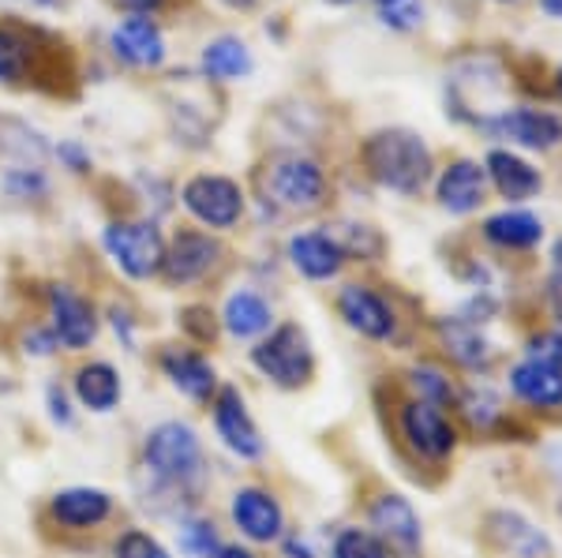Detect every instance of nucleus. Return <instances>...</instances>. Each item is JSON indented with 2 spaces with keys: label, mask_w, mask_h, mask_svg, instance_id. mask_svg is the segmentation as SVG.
<instances>
[{
  "label": "nucleus",
  "mask_w": 562,
  "mask_h": 558,
  "mask_svg": "<svg viewBox=\"0 0 562 558\" xmlns=\"http://www.w3.org/2000/svg\"><path fill=\"white\" fill-rule=\"evenodd\" d=\"M57 158H60V166L65 169H71V173H90V166H94V158H90V150L83 147L79 139H65L57 147Z\"/></svg>",
  "instance_id": "obj_44"
},
{
  "label": "nucleus",
  "mask_w": 562,
  "mask_h": 558,
  "mask_svg": "<svg viewBox=\"0 0 562 558\" xmlns=\"http://www.w3.org/2000/svg\"><path fill=\"white\" fill-rule=\"evenodd\" d=\"M338 315L349 330H357L368 341H394L397 334V311L371 285H346L338 293Z\"/></svg>",
  "instance_id": "obj_15"
},
{
  "label": "nucleus",
  "mask_w": 562,
  "mask_h": 558,
  "mask_svg": "<svg viewBox=\"0 0 562 558\" xmlns=\"http://www.w3.org/2000/svg\"><path fill=\"white\" fill-rule=\"evenodd\" d=\"M555 90H559V94H562V68H559V76H555Z\"/></svg>",
  "instance_id": "obj_51"
},
{
  "label": "nucleus",
  "mask_w": 562,
  "mask_h": 558,
  "mask_svg": "<svg viewBox=\"0 0 562 558\" xmlns=\"http://www.w3.org/2000/svg\"><path fill=\"white\" fill-rule=\"evenodd\" d=\"M180 327H184V334L199 341V345H211L217 338V319L206 304H192V308L180 311Z\"/></svg>",
  "instance_id": "obj_38"
},
{
  "label": "nucleus",
  "mask_w": 562,
  "mask_h": 558,
  "mask_svg": "<svg viewBox=\"0 0 562 558\" xmlns=\"http://www.w3.org/2000/svg\"><path fill=\"white\" fill-rule=\"evenodd\" d=\"M281 555L285 558H315V551H312V544H307L304 536H281Z\"/></svg>",
  "instance_id": "obj_45"
},
{
  "label": "nucleus",
  "mask_w": 562,
  "mask_h": 558,
  "mask_svg": "<svg viewBox=\"0 0 562 558\" xmlns=\"http://www.w3.org/2000/svg\"><path fill=\"white\" fill-rule=\"evenodd\" d=\"M222 327H225V334L237 341H256L274 330V311H270V304L262 300L259 293L240 289V293H229V300H225Z\"/></svg>",
  "instance_id": "obj_25"
},
{
  "label": "nucleus",
  "mask_w": 562,
  "mask_h": 558,
  "mask_svg": "<svg viewBox=\"0 0 562 558\" xmlns=\"http://www.w3.org/2000/svg\"><path fill=\"white\" fill-rule=\"evenodd\" d=\"M548 304L555 315L559 330H562V240L551 248V270H548Z\"/></svg>",
  "instance_id": "obj_43"
},
{
  "label": "nucleus",
  "mask_w": 562,
  "mask_h": 558,
  "mask_svg": "<svg viewBox=\"0 0 562 558\" xmlns=\"http://www.w3.org/2000/svg\"><path fill=\"white\" fill-rule=\"evenodd\" d=\"M45 412H49V420L60 431L76 428V398H71V390L65 383L53 379L49 386H45Z\"/></svg>",
  "instance_id": "obj_37"
},
{
  "label": "nucleus",
  "mask_w": 562,
  "mask_h": 558,
  "mask_svg": "<svg viewBox=\"0 0 562 558\" xmlns=\"http://www.w3.org/2000/svg\"><path fill=\"white\" fill-rule=\"evenodd\" d=\"M102 248L121 266V274H128L132 282H150V277L161 274V263H166V237H161L158 221L105 225Z\"/></svg>",
  "instance_id": "obj_4"
},
{
  "label": "nucleus",
  "mask_w": 562,
  "mask_h": 558,
  "mask_svg": "<svg viewBox=\"0 0 562 558\" xmlns=\"http://www.w3.org/2000/svg\"><path fill=\"white\" fill-rule=\"evenodd\" d=\"M484 195H487V173L480 161H469V158L450 161V166L439 173V184H435V200H439L442 210H450V214L480 210Z\"/></svg>",
  "instance_id": "obj_20"
},
{
  "label": "nucleus",
  "mask_w": 562,
  "mask_h": 558,
  "mask_svg": "<svg viewBox=\"0 0 562 558\" xmlns=\"http://www.w3.org/2000/svg\"><path fill=\"white\" fill-rule=\"evenodd\" d=\"M116 8H124V12H132V15H150V12H158L166 0H113Z\"/></svg>",
  "instance_id": "obj_46"
},
{
  "label": "nucleus",
  "mask_w": 562,
  "mask_h": 558,
  "mask_svg": "<svg viewBox=\"0 0 562 558\" xmlns=\"http://www.w3.org/2000/svg\"><path fill=\"white\" fill-rule=\"evenodd\" d=\"M334 240L341 244V251H346V259H379L383 255V237H379L371 225H357V221H341L334 225L330 232Z\"/></svg>",
  "instance_id": "obj_33"
},
{
  "label": "nucleus",
  "mask_w": 562,
  "mask_h": 558,
  "mask_svg": "<svg viewBox=\"0 0 562 558\" xmlns=\"http://www.w3.org/2000/svg\"><path fill=\"white\" fill-rule=\"evenodd\" d=\"M38 68V45L20 26H0V83H26Z\"/></svg>",
  "instance_id": "obj_28"
},
{
  "label": "nucleus",
  "mask_w": 562,
  "mask_h": 558,
  "mask_svg": "<svg viewBox=\"0 0 562 558\" xmlns=\"http://www.w3.org/2000/svg\"><path fill=\"white\" fill-rule=\"evenodd\" d=\"M113 514H116V499L105 488H90V483L60 488V491H53V499H49L53 525L68 528V533H90V528H102Z\"/></svg>",
  "instance_id": "obj_13"
},
{
  "label": "nucleus",
  "mask_w": 562,
  "mask_h": 558,
  "mask_svg": "<svg viewBox=\"0 0 562 558\" xmlns=\"http://www.w3.org/2000/svg\"><path fill=\"white\" fill-rule=\"evenodd\" d=\"M484 173L495 184V192L510 203H525L543 187V180L537 169L529 166L525 158H518L514 150H492L484 161Z\"/></svg>",
  "instance_id": "obj_24"
},
{
  "label": "nucleus",
  "mask_w": 562,
  "mask_h": 558,
  "mask_svg": "<svg viewBox=\"0 0 562 558\" xmlns=\"http://www.w3.org/2000/svg\"><path fill=\"white\" fill-rule=\"evenodd\" d=\"M368 525H371V533L386 544V551H394L397 558H420L424 525L405 494H397V491L375 494L368 506Z\"/></svg>",
  "instance_id": "obj_9"
},
{
  "label": "nucleus",
  "mask_w": 562,
  "mask_h": 558,
  "mask_svg": "<svg viewBox=\"0 0 562 558\" xmlns=\"http://www.w3.org/2000/svg\"><path fill=\"white\" fill-rule=\"evenodd\" d=\"M267 192L285 210H319L326 200V173L304 155H278L267 169Z\"/></svg>",
  "instance_id": "obj_6"
},
{
  "label": "nucleus",
  "mask_w": 562,
  "mask_h": 558,
  "mask_svg": "<svg viewBox=\"0 0 562 558\" xmlns=\"http://www.w3.org/2000/svg\"><path fill=\"white\" fill-rule=\"evenodd\" d=\"M454 409H458L461 424L473 431V435H498V431L510 428V417H506L498 394L484 383H473V386H465V390H458Z\"/></svg>",
  "instance_id": "obj_26"
},
{
  "label": "nucleus",
  "mask_w": 562,
  "mask_h": 558,
  "mask_svg": "<svg viewBox=\"0 0 562 558\" xmlns=\"http://www.w3.org/2000/svg\"><path fill=\"white\" fill-rule=\"evenodd\" d=\"M222 4H229V8H251L256 0H222Z\"/></svg>",
  "instance_id": "obj_49"
},
{
  "label": "nucleus",
  "mask_w": 562,
  "mask_h": 558,
  "mask_svg": "<svg viewBox=\"0 0 562 558\" xmlns=\"http://www.w3.org/2000/svg\"><path fill=\"white\" fill-rule=\"evenodd\" d=\"M143 465L161 483H192L203 476V439L184 420H161L143 439Z\"/></svg>",
  "instance_id": "obj_3"
},
{
  "label": "nucleus",
  "mask_w": 562,
  "mask_h": 558,
  "mask_svg": "<svg viewBox=\"0 0 562 558\" xmlns=\"http://www.w3.org/2000/svg\"><path fill=\"white\" fill-rule=\"evenodd\" d=\"M525 360H537V364L559 367L562 372V330H540V334H532L529 349H525Z\"/></svg>",
  "instance_id": "obj_40"
},
{
  "label": "nucleus",
  "mask_w": 562,
  "mask_h": 558,
  "mask_svg": "<svg viewBox=\"0 0 562 558\" xmlns=\"http://www.w3.org/2000/svg\"><path fill=\"white\" fill-rule=\"evenodd\" d=\"M222 255H225L222 240H214L211 232L184 229L173 237V244H166L161 277H166L169 289H184V285L203 282V277L222 263Z\"/></svg>",
  "instance_id": "obj_11"
},
{
  "label": "nucleus",
  "mask_w": 562,
  "mask_h": 558,
  "mask_svg": "<svg viewBox=\"0 0 562 558\" xmlns=\"http://www.w3.org/2000/svg\"><path fill=\"white\" fill-rule=\"evenodd\" d=\"M251 367L278 390H301L315 379V349L301 322H281L248 353Z\"/></svg>",
  "instance_id": "obj_2"
},
{
  "label": "nucleus",
  "mask_w": 562,
  "mask_h": 558,
  "mask_svg": "<svg viewBox=\"0 0 562 558\" xmlns=\"http://www.w3.org/2000/svg\"><path fill=\"white\" fill-rule=\"evenodd\" d=\"M20 349L31 360H49L60 353V341L53 334V327H31V330H23Z\"/></svg>",
  "instance_id": "obj_41"
},
{
  "label": "nucleus",
  "mask_w": 562,
  "mask_h": 558,
  "mask_svg": "<svg viewBox=\"0 0 562 558\" xmlns=\"http://www.w3.org/2000/svg\"><path fill=\"white\" fill-rule=\"evenodd\" d=\"M379 20L394 31H416L424 20V4L420 0H386V4H379Z\"/></svg>",
  "instance_id": "obj_39"
},
{
  "label": "nucleus",
  "mask_w": 562,
  "mask_h": 558,
  "mask_svg": "<svg viewBox=\"0 0 562 558\" xmlns=\"http://www.w3.org/2000/svg\"><path fill=\"white\" fill-rule=\"evenodd\" d=\"M113 558H173L169 547L158 536H150L147 528H124L113 544Z\"/></svg>",
  "instance_id": "obj_36"
},
{
  "label": "nucleus",
  "mask_w": 562,
  "mask_h": 558,
  "mask_svg": "<svg viewBox=\"0 0 562 558\" xmlns=\"http://www.w3.org/2000/svg\"><path fill=\"white\" fill-rule=\"evenodd\" d=\"M31 4H38V8H57L60 0H31Z\"/></svg>",
  "instance_id": "obj_50"
},
{
  "label": "nucleus",
  "mask_w": 562,
  "mask_h": 558,
  "mask_svg": "<svg viewBox=\"0 0 562 558\" xmlns=\"http://www.w3.org/2000/svg\"><path fill=\"white\" fill-rule=\"evenodd\" d=\"M109 327H113V334L121 338V345L135 353V315L128 304H109Z\"/></svg>",
  "instance_id": "obj_42"
},
{
  "label": "nucleus",
  "mask_w": 562,
  "mask_h": 558,
  "mask_svg": "<svg viewBox=\"0 0 562 558\" xmlns=\"http://www.w3.org/2000/svg\"><path fill=\"white\" fill-rule=\"evenodd\" d=\"M289 263L307 282H330L346 266V251H341V244L330 232H296L289 240Z\"/></svg>",
  "instance_id": "obj_21"
},
{
  "label": "nucleus",
  "mask_w": 562,
  "mask_h": 558,
  "mask_svg": "<svg viewBox=\"0 0 562 558\" xmlns=\"http://www.w3.org/2000/svg\"><path fill=\"white\" fill-rule=\"evenodd\" d=\"M330 558H390V551H386L383 539L371 533V528L346 525L338 536H334Z\"/></svg>",
  "instance_id": "obj_34"
},
{
  "label": "nucleus",
  "mask_w": 562,
  "mask_h": 558,
  "mask_svg": "<svg viewBox=\"0 0 562 558\" xmlns=\"http://www.w3.org/2000/svg\"><path fill=\"white\" fill-rule=\"evenodd\" d=\"M113 53L132 68H158L166 60V38L150 15H132L113 31Z\"/></svg>",
  "instance_id": "obj_23"
},
{
  "label": "nucleus",
  "mask_w": 562,
  "mask_h": 558,
  "mask_svg": "<svg viewBox=\"0 0 562 558\" xmlns=\"http://www.w3.org/2000/svg\"><path fill=\"white\" fill-rule=\"evenodd\" d=\"M49 327L57 334L60 349L68 353H83L98 341V330H102V319H98V308L87 300L83 293H76L71 285H49Z\"/></svg>",
  "instance_id": "obj_10"
},
{
  "label": "nucleus",
  "mask_w": 562,
  "mask_h": 558,
  "mask_svg": "<svg viewBox=\"0 0 562 558\" xmlns=\"http://www.w3.org/2000/svg\"><path fill=\"white\" fill-rule=\"evenodd\" d=\"M435 334H439V345L447 353L450 364H458L461 372H487L495 360L492 341L484 338V330L465 322L461 315H447V319H435Z\"/></svg>",
  "instance_id": "obj_18"
},
{
  "label": "nucleus",
  "mask_w": 562,
  "mask_h": 558,
  "mask_svg": "<svg viewBox=\"0 0 562 558\" xmlns=\"http://www.w3.org/2000/svg\"><path fill=\"white\" fill-rule=\"evenodd\" d=\"M211 412H214L217 439H222V446L229 449L233 457H240V462H259V457L267 454V439H262L256 417L248 412V401H244V394L233 383L217 386Z\"/></svg>",
  "instance_id": "obj_7"
},
{
  "label": "nucleus",
  "mask_w": 562,
  "mask_h": 558,
  "mask_svg": "<svg viewBox=\"0 0 562 558\" xmlns=\"http://www.w3.org/2000/svg\"><path fill=\"white\" fill-rule=\"evenodd\" d=\"M229 517L240 528V536L251 539V544H278L285 536V510H281L278 494L259 488V483L233 491Z\"/></svg>",
  "instance_id": "obj_12"
},
{
  "label": "nucleus",
  "mask_w": 562,
  "mask_h": 558,
  "mask_svg": "<svg viewBox=\"0 0 562 558\" xmlns=\"http://www.w3.org/2000/svg\"><path fill=\"white\" fill-rule=\"evenodd\" d=\"M214 558H259V555L244 544H222V551H217Z\"/></svg>",
  "instance_id": "obj_47"
},
{
  "label": "nucleus",
  "mask_w": 562,
  "mask_h": 558,
  "mask_svg": "<svg viewBox=\"0 0 562 558\" xmlns=\"http://www.w3.org/2000/svg\"><path fill=\"white\" fill-rule=\"evenodd\" d=\"M180 203L195 221H203L206 229H233L244 214V192L237 180L217 176V173H199L184 184Z\"/></svg>",
  "instance_id": "obj_8"
},
{
  "label": "nucleus",
  "mask_w": 562,
  "mask_h": 558,
  "mask_svg": "<svg viewBox=\"0 0 562 558\" xmlns=\"http://www.w3.org/2000/svg\"><path fill=\"white\" fill-rule=\"evenodd\" d=\"M158 367L169 379L173 390L184 394L195 405H211L217 394V367L211 364V356L199 353V349L184 345H166L158 353Z\"/></svg>",
  "instance_id": "obj_16"
},
{
  "label": "nucleus",
  "mask_w": 562,
  "mask_h": 558,
  "mask_svg": "<svg viewBox=\"0 0 562 558\" xmlns=\"http://www.w3.org/2000/svg\"><path fill=\"white\" fill-rule=\"evenodd\" d=\"M559 514H562V506H559Z\"/></svg>",
  "instance_id": "obj_54"
},
{
  "label": "nucleus",
  "mask_w": 562,
  "mask_h": 558,
  "mask_svg": "<svg viewBox=\"0 0 562 558\" xmlns=\"http://www.w3.org/2000/svg\"><path fill=\"white\" fill-rule=\"evenodd\" d=\"M476 128L492 132L495 139L518 143L525 150H551L555 143H562V121L543 110H503L495 116H484Z\"/></svg>",
  "instance_id": "obj_17"
},
{
  "label": "nucleus",
  "mask_w": 562,
  "mask_h": 558,
  "mask_svg": "<svg viewBox=\"0 0 562 558\" xmlns=\"http://www.w3.org/2000/svg\"><path fill=\"white\" fill-rule=\"evenodd\" d=\"M251 68H256L251 49L240 38H233V34H222V38H214L203 49L206 79H222V83L225 79H244V76H251Z\"/></svg>",
  "instance_id": "obj_29"
},
{
  "label": "nucleus",
  "mask_w": 562,
  "mask_h": 558,
  "mask_svg": "<svg viewBox=\"0 0 562 558\" xmlns=\"http://www.w3.org/2000/svg\"><path fill=\"white\" fill-rule=\"evenodd\" d=\"M484 536L495 551L514 558H555V544L537 521H529L518 510H492L484 517Z\"/></svg>",
  "instance_id": "obj_14"
},
{
  "label": "nucleus",
  "mask_w": 562,
  "mask_h": 558,
  "mask_svg": "<svg viewBox=\"0 0 562 558\" xmlns=\"http://www.w3.org/2000/svg\"><path fill=\"white\" fill-rule=\"evenodd\" d=\"M0 187L20 203L45 200V195H49V180H45L38 166H12L4 176H0Z\"/></svg>",
  "instance_id": "obj_35"
},
{
  "label": "nucleus",
  "mask_w": 562,
  "mask_h": 558,
  "mask_svg": "<svg viewBox=\"0 0 562 558\" xmlns=\"http://www.w3.org/2000/svg\"><path fill=\"white\" fill-rule=\"evenodd\" d=\"M360 158H364L371 180L397 195H420L435 169L428 143L409 128H383L368 135L364 147H360Z\"/></svg>",
  "instance_id": "obj_1"
},
{
  "label": "nucleus",
  "mask_w": 562,
  "mask_h": 558,
  "mask_svg": "<svg viewBox=\"0 0 562 558\" xmlns=\"http://www.w3.org/2000/svg\"><path fill=\"white\" fill-rule=\"evenodd\" d=\"M71 398H76L79 409L94 412V417H109L124 401L121 372L109 360H90V364L76 372V379H71Z\"/></svg>",
  "instance_id": "obj_19"
},
{
  "label": "nucleus",
  "mask_w": 562,
  "mask_h": 558,
  "mask_svg": "<svg viewBox=\"0 0 562 558\" xmlns=\"http://www.w3.org/2000/svg\"><path fill=\"white\" fill-rule=\"evenodd\" d=\"M177 547L184 558H214L222 551V536H217V525L211 517H180Z\"/></svg>",
  "instance_id": "obj_31"
},
{
  "label": "nucleus",
  "mask_w": 562,
  "mask_h": 558,
  "mask_svg": "<svg viewBox=\"0 0 562 558\" xmlns=\"http://www.w3.org/2000/svg\"><path fill=\"white\" fill-rule=\"evenodd\" d=\"M397 431H402L405 446H409L413 457H420V462L447 465L458 449V428L450 424L447 409L428 405L420 398L397 405Z\"/></svg>",
  "instance_id": "obj_5"
},
{
  "label": "nucleus",
  "mask_w": 562,
  "mask_h": 558,
  "mask_svg": "<svg viewBox=\"0 0 562 558\" xmlns=\"http://www.w3.org/2000/svg\"><path fill=\"white\" fill-rule=\"evenodd\" d=\"M506 383H510L514 398L521 405H529V409H537V412L562 409V372L559 367L537 364V360H521V364L510 367Z\"/></svg>",
  "instance_id": "obj_22"
},
{
  "label": "nucleus",
  "mask_w": 562,
  "mask_h": 558,
  "mask_svg": "<svg viewBox=\"0 0 562 558\" xmlns=\"http://www.w3.org/2000/svg\"><path fill=\"white\" fill-rule=\"evenodd\" d=\"M540 8L548 15H555V20H562V0H540Z\"/></svg>",
  "instance_id": "obj_48"
},
{
  "label": "nucleus",
  "mask_w": 562,
  "mask_h": 558,
  "mask_svg": "<svg viewBox=\"0 0 562 558\" xmlns=\"http://www.w3.org/2000/svg\"><path fill=\"white\" fill-rule=\"evenodd\" d=\"M484 240L503 251H529L543 240V225L529 210H503L484 221Z\"/></svg>",
  "instance_id": "obj_27"
},
{
  "label": "nucleus",
  "mask_w": 562,
  "mask_h": 558,
  "mask_svg": "<svg viewBox=\"0 0 562 558\" xmlns=\"http://www.w3.org/2000/svg\"><path fill=\"white\" fill-rule=\"evenodd\" d=\"M0 155L12 158L15 166H38L49 158V147L34 128H26L23 121H0Z\"/></svg>",
  "instance_id": "obj_30"
},
{
  "label": "nucleus",
  "mask_w": 562,
  "mask_h": 558,
  "mask_svg": "<svg viewBox=\"0 0 562 558\" xmlns=\"http://www.w3.org/2000/svg\"><path fill=\"white\" fill-rule=\"evenodd\" d=\"M379 4H386V0H379Z\"/></svg>",
  "instance_id": "obj_53"
},
{
  "label": "nucleus",
  "mask_w": 562,
  "mask_h": 558,
  "mask_svg": "<svg viewBox=\"0 0 562 558\" xmlns=\"http://www.w3.org/2000/svg\"><path fill=\"white\" fill-rule=\"evenodd\" d=\"M330 4H352V0H330Z\"/></svg>",
  "instance_id": "obj_52"
},
{
  "label": "nucleus",
  "mask_w": 562,
  "mask_h": 558,
  "mask_svg": "<svg viewBox=\"0 0 562 558\" xmlns=\"http://www.w3.org/2000/svg\"><path fill=\"white\" fill-rule=\"evenodd\" d=\"M409 386H413L416 398L428 401V405H439V409H447V405L458 401V386L450 383V375L442 372L439 364H428V360L409 372Z\"/></svg>",
  "instance_id": "obj_32"
}]
</instances>
